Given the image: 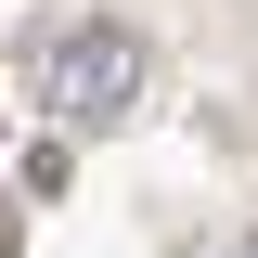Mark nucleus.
Masks as SVG:
<instances>
[{
  "label": "nucleus",
  "mask_w": 258,
  "mask_h": 258,
  "mask_svg": "<svg viewBox=\"0 0 258 258\" xmlns=\"http://www.w3.org/2000/svg\"><path fill=\"white\" fill-rule=\"evenodd\" d=\"M142 78H155V39L116 26V13H91V26H52V39H39V103H52L64 129H116L129 103H142Z\"/></svg>",
  "instance_id": "1"
},
{
  "label": "nucleus",
  "mask_w": 258,
  "mask_h": 258,
  "mask_svg": "<svg viewBox=\"0 0 258 258\" xmlns=\"http://www.w3.org/2000/svg\"><path fill=\"white\" fill-rule=\"evenodd\" d=\"M245 258H258V232H245Z\"/></svg>",
  "instance_id": "2"
}]
</instances>
